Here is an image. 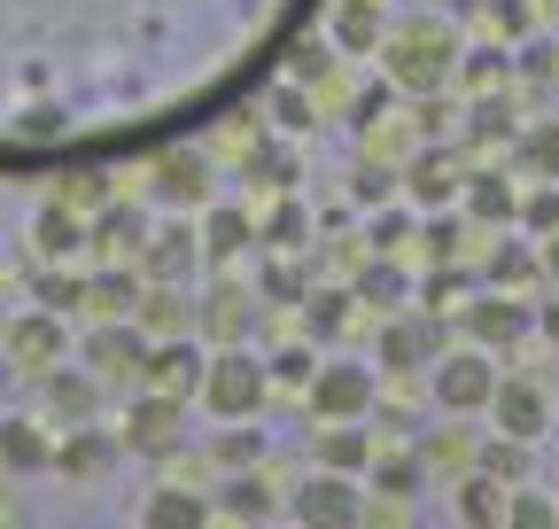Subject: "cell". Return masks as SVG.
I'll use <instances>...</instances> for the list:
<instances>
[{"label": "cell", "mask_w": 559, "mask_h": 529, "mask_svg": "<svg viewBox=\"0 0 559 529\" xmlns=\"http://www.w3.org/2000/svg\"><path fill=\"white\" fill-rule=\"evenodd\" d=\"M140 289H148V281H140L132 264L86 273V311H94V319H132V311H140Z\"/></svg>", "instance_id": "obj_33"}, {"label": "cell", "mask_w": 559, "mask_h": 529, "mask_svg": "<svg viewBox=\"0 0 559 529\" xmlns=\"http://www.w3.org/2000/svg\"><path fill=\"white\" fill-rule=\"evenodd\" d=\"M202 264H234V257H249V249H264L257 242V211H241V203H226V195H210L202 203Z\"/></svg>", "instance_id": "obj_20"}, {"label": "cell", "mask_w": 559, "mask_h": 529, "mask_svg": "<svg viewBox=\"0 0 559 529\" xmlns=\"http://www.w3.org/2000/svg\"><path fill=\"white\" fill-rule=\"evenodd\" d=\"M349 289H358V304H381V311H396V304H412V296H419V281L404 273V264H396L389 249H381V257H373Z\"/></svg>", "instance_id": "obj_35"}, {"label": "cell", "mask_w": 559, "mask_h": 529, "mask_svg": "<svg viewBox=\"0 0 559 529\" xmlns=\"http://www.w3.org/2000/svg\"><path fill=\"white\" fill-rule=\"evenodd\" d=\"M9 381H16V366H9V351H0V397H9Z\"/></svg>", "instance_id": "obj_57"}, {"label": "cell", "mask_w": 559, "mask_h": 529, "mask_svg": "<svg viewBox=\"0 0 559 529\" xmlns=\"http://www.w3.org/2000/svg\"><path fill=\"white\" fill-rule=\"evenodd\" d=\"M551 397H559V381H551Z\"/></svg>", "instance_id": "obj_59"}, {"label": "cell", "mask_w": 559, "mask_h": 529, "mask_svg": "<svg viewBox=\"0 0 559 529\" xmlns=\"http://www.w3.org/2000/svg\"><path fill=\"white\" fill-rule=\"evenodd\" d=\"M536 336L559 351V296H544V304H536Z\"/></svg>", "instance_id": "obj_55"}, {"label": "cell", "mask_w": 559, "mask_h": 529, "mask_svg": "<svg viewBox=\"0 0 559 529\" xmlns=\"http://www.w3.org/2000/svg\"><path fill=\"white\" fill-rule=\"evenodd\" d=\"M428 397L466 421V413H489V397H498V351H481V343H443V358L428 366Z\"/></svg>", "instance_id": "obj_5"}, {"label": "cell", "mask_w": 559, "mask_h": 529, "mask_svg": "<svg viewBox=\"0 0 559 529\" xmlns=\"http://www.w3.org/2000/svg\"><path fill=\"white\" fill-rule=\"evenodd\" d=\"M32 296L47 311H86V273H70V257H47L39 273H32Z\"/></svg>", "instance_id": "obj_39"}, {"label": "cell", "mask_w": 559, "mask_h": 529, "mask_svg": "<svg viewBox=\"0 0 559 529\" xmlns=\"http://www.w3.org/2000/svg\"><path fill=\"white\" fill-rule=\"evenodd\" d=\"M117 459H124V444L102 436L94 421H79V428H62V436H55V475H70V483H102Z\"/></svg>", "instance_id": "obj_21"}, {"label": "cell", "mask_w": 559, "mask_h": 529, "mask_svg": "<svg viewBox=\"0 0 559 529\" xmlns=\"http://www.w3.org/2000/svg\"><path fill=\"white\" fill-rule=\"evenodd\" d=\"M0 475H16V483L55 475V428H47V413H0Z\"/></svg>", "instance_id": "obj_18"}, {"label": "cell", "mask_w": 559, "mask_h": 529, "mask_svg": "<svg viewBox=\"0 0 559 529\" xmlns=\"http://www.w3.org/2000/svg\"><path fill=\"white\" fill-rule=\"evenodd\" d=\"M86 234H94V219L70 203V195H55V203L32 219V249H39V257H79V249H86Z\"/></svg>", "instance_id": "obj_27"}, {"label": "cell", "mask_w": 559, "mask_h": 529, "mask_svg": "<svg viewBox=\"0 0 559 529\" xmlns=\"http://www.w3.org/2000/svg\"><path fill=\"white\" fill-rule=\"evenodd\" d=\"M396 187H404V172H396V164H381V156H366L358 172H349V203H366V211H381V203H389Z\"/></svg>", "instance_id": "obj_46"}, {"label": "cell", "mask_w": 559, "mask_h": 529, "mask_svg": "<svg viewBox=\"0 0 559 529\" xmlns=\"http://www.w3.org/2000/svg\"><path fill=\"white\" fill-rule=\"evenodd\" d=\"M428 491V459L412 451H373V468H366V498H419Z\"/></svg>", "instance_id": "obj_29"}, {"label": "cell", "mask_w": 559, "mask_h": 529, "mask_svg": "<svg viewBox=\"0 0 559 529\" xmlns=\"http://www.w3.org/2000/svg\"><path fill=\"white\" fill-rule=\"evenodd\" d=\"M513 179H559V117H536L513 132Z\"/></svg>", "instance_id": "obj_30"}, {"label": "cell", "mask_w": 559, "mask_h": 529, "mask_svg": "<svg viewBox=\"0 0 559 529\" xmlns=\"http://www.w3.org/2000/svg\"><path fill=\"white\" fill-rule=\"evenodd\" d=\"M551 413H559L551 381H536V374H498V397H489V421H498V436L544 444V436H551Z\"/></svg>", "instance_id": "obj_12"}, {"label": "cell", "mask_w": 559, "mask_h": 529, "mask_svg": "<svg viewBox=\"0 0 559 529\" xmlns=\"http://www.w3.org/2000/svg\"><path fill=\"white\" fill-rule=\"evenodd\" d=\"M148 327H140V319H94V336L79 343V358L102 374V381H132L140 366H148Z\"/></svg>", "instance_id": "obj_14"}, {"label": "cell", "mask_w": 559, "mask_h": 529, "mask_svg": "<svg viewBox=\"0 0 559 529\" xmlns=\"http://www.w3.org/2000/svg\"><path fill=\"white\" fill-rule=\"evenodd\" d=\"M481 273H489V289H528V281H544V257H536L521 234H506L498 249H489Z\"/></svg>", "instance_id": "obj_38"}, {"label": "cell", "mask_w": 559, "mask_h": 529, "mask_svg": "<svg viewBox=\"0 0 559 529\" xmlns=\"http://www.w3.org/2000/svg\"><path fill=\"white\" fill-rule=\"evenodd\" d=\"M102 389H109V381H102L86 358H79V366L62 358V366H47V374H39V405H47V421L79 428V421H94V413H102Z\"/></svg>", "instance_id": "obj_17"}, {"label": "cell", "mask_w": 559, "mask_h": 529, "mask_svg": "<svg viewBox=\"0 0 559 529\" xmlns=\"http://www.w3.org/2000/svg\"><path fill=\"white\" fill-rule=\"evenodd\" d=\"M257 242H264V249H280V257H296V249L311 242V203H304L296 187H280V203L257 219Z\"/></svg>", "instance_id": "obj_31"}, {"label": "cell", "mask_w": 559, "mask_h": 529, "mask_svg": "<svg viewBox=\"0 0 559 529\" xmlns=\"http://www.w3.org/2000/svg\"><path fill=\"white\" fill-rule=\"evenodd\" d=\"M419 459H428V475H436V468H459V475L474 468V451H466V436H459V428L428 436V444H419Z\"/></svg>", "instance_id": "obj_49"}, {"label": "cell", "mask_w": 559, "mask_h": 529, "mask_svg": "<svg viewBox=\"0 0 559 529\" xmlns=\"http://www.w3.org/2000/svg\"><path fill=\"white\" fill-rule=\"evenodd\" d=\"M264 374H272V389H296V397H304V389H311V374H319V343H311V336H296L288 351H272V358H264Z\"/></svg>", "instance_id": "obj_43"}, {"label": "cell", "mask_w": 559, "mask_h": 529, "mask_svg": "<svg viewBox=\"0 0 559 529\" xmlns=\"http://www.w3.org/2000/svg\"><path fill=\"white\" fill-rule=\"evenodd\" d=\"M536 257H544V281H559V234H544V242H536Z\"/></svg>", "instance_id": "obj_56"}, {"label": "cell", "mask_w": 559, "mask_h": 529, "mask_svg": "<svg viewBox=\"0 0 559 529\" xmlns=\"http://www.w3.org/2000/svg\"><path fill=\"white\" fill-rule=\"evenodd\" d=\"M249 319H257V296L234 289V281H218V289L194 304V327H202L210 351H218V343H249Z\"/></svg>", "instance_id": "obj_23"}, {"label": "cell", "mask_w": 559, "mask_h": 529, "mask_svg": "<svg viewBox=\"0 0 559 529\" xmlns=\"http://www.w3.org/2000/svg\"><path fill=\"white\" fill-rule=\"evenodd\" d=\"M506 62H513V47H506V39H489V47H459V71H451V79H466L474 94H489V86H506Z\"/></svg>", "instance_id": "obj_42"}, {"label": "cell", "mask_w": 559, "mask_h": 529, "mask_svg": "<svg viewBox=\"0 0 559 529\" xmlns=\"http://www.w3.org/2000/svg\"><path fill=\"white\" fill-rule=\"evenodd\" d=\"M304 405H311V421H373V405H381V366H366V358H319Z\"/></svg>", "instance_id": "obj_7"}, {"label": "cell", "mask_w": 559, "mask_h": 529, "mask_svg": "<svg viewBox=\"0 0 559 529\" xmlns=\"http://www.w3.org/2000/svg\"><path fill=\"white\" fill-rule=\"evenodd\" d=\"M288 521H304V529H358V521H373V506H366V475L311 468V475L288 491Z\"/></svg>", "instance_id": "obj_6"}, {"label": "cell", "mask_w": 559, "mask_h": 529, "mask_svg": "<svg viewBox=\"0 0 559 529\" xmlns=\"http://www.w3.org/2000/svg\"><path fill=\"white\" fill-rule=\"evenodd\" d=\"M140 242H148V219H140L132 203H109L94 219V234H86V249H102V257H140Z\"/></svg>", "instance_id": "obj_36"}, {"label": "cell", "mask_w": 559, "mask_h": 529, "mask_svg": "<svg viewBox=\"0 0 559 529\" xmlns=\"http://www.w3.org/2000/svg\"><path fill=\"white\" fill-rule=\"evenodd\" d=\"M373 451H381V436H373L366 421H319V436H311V468L366 475V468H373Z\"/></svg>", "instance_id": "obj_22"}, {"label": "cell", "mask_w": 559, "mask_h": 529, "mask_svg": "<svg viewBox=\"0 0 559 529\" xmlns=\"http://www.w3.org/2000/svg\"><path fill=\"white\" fill-rule=\"evenodd\" d=\"M443 358V311H428V304H396V311H381V336H373V366H381V381L389 374H428Z\"/></svg>", "instance_id": "obj_4"}, {"label": "cell", "mask_w": 559, "mask_h": 529, "mask_svg": "<svg viewBox=\"0 0 559 529\" xmlns=\"http://www.w3.org/2000/svg\"><path fill=\"white\" fill-rule=\"evenodd\" d=\"M117 444L132 459H179L187 451V397H164V389H140L124 421H117Z\"/></svg>", "instance_id": "obj_8"}, {"label": "cell", "mask_w": 559, "mask_h": 529, "mask_svg": "<svg viewBox=\"0 0 559 529\" xmlns=\"http://www.w3.org/2000/svg\"><path fill=\"white\" fill-rule=\"evenodd\" d=\"M521 234H559V179H528V195H521V219H513Z\"/></svg>", "instance_id": "obj_45"}, {"label": "cell", "mask_w": 559, "mask_h": 529, "mask_svg": "<svg viewBox=\"0 0 559 529\" xmlns=\"http://www.w3.org/2000/svg\"><path fill=\"white\" fill-rule=\"evenodd\" d=\"M140 521H148V529H210V521H218V498H202L187 483H164V491L140 498Z\"/></svg>", "instance_id": "obj_26"}, {"label": "cell", "mask_w": 559, "mask_h": 529, "mask_svg": "<svg viewBox=\"0 0 559 529\" xmlns=\"http://www.w3.org/2000/svg\"><path fill=\"white\" fill-rule=\"evenodd\" d=\"M389 102H396V86H389V79H381V86H366L358 102H349V125H358V132H366V125H381V117H389Z\"/></svg>", "instance_id": "obj_50"}, {"label": "cell", "mask_w": 559, "mask_h": 529, "mask_svg": "<svg viewBox=\"0 0 559 529\" xmlns=\"http://www.w3.org/2000/svg\"><path fill=\"white\" fill-rule=\"evenodd\" d=\"M148 179H156L164 211H202L210 195H218V164H210L194 141H156L148 149Z\"/></svg>", "instance_id": "obj_9"}, {"label": "cell", "mask_w": 559, "mask_h": 529, "mask_svg": "<svg viewBox=\"0 0 559 529\" xmlns=\"http://www.w3.org/2000/svg\"><path fill=\"white\" fill-rule=\"evenodd\" d=\"M210 459H218L226 475H234V468H264V428H257V421H218Z\"/></svg>", "instance_id": "obj_40"}, {"label": "cell", "mask_w": 559, "mask_h": 529, "mask_svg": "<svg viewBox=\"0 0 559 529\" xmlns=\"http://www.w3.org/2000/svg\"><path fill=\"white\" fill-rule=\"evenodd\" d=\"M404 234H412V219H404V211H381V219H373V249H389V257H396V242H404Z\"/></svg>", "instance_id": "obj_54"}, {"label": "cell", "mask_w": 559, "mask_h": 529, "mask_svg": "<svg viewBox=\"0 0 559 529\" xmlns=\"http://www.w3.org/2000/svg\"><path fill=\"white\" fill-rule=\"evenodd\" d=\"M489 32H498L506 47H521L536 32V9H528V0H489Z\"/></svg>", "instance_id": "obj_48"}, {"label": "cell", "mask_w": 559, "mask_h": 529, "mask_svg": "<svg viewBox=\"0 0 559 529\" xmlns=\"http://www.w3.org/2000/svg\"><path fill=\"white\" fill-rule=\"evenodd\" d=\"M296 172H304V164H296V149H288V132H280V141H257V149H249V179H264L272 195H280V187H296Z\"/></svg>", "instance_id": "obj_44"}, {"label": "cell", "mask_w": 559, "mask_h": 529, "mask_svg": "<svg viewBox=\"0 0 559 529\" xmlns=\"http://www.w3.org/2000/svg\"><path fill=\"white\" fill-rule=\"evenodd\" d=\"M202 366H210V343H194V327H187V336H156L148 366H140V389H164V397H187V405H194Z\"/></svg>", "instance_id": "obj_15"}, {"label": "cell", "mask_w": 559, "mask_h": 529, "mask_svg": "<svg viewBox=\"0 0 559 529\" xmlns=\"http://www.w3.org/2000/svg\"><path fill=\"white\" fill-rule=\"evenodd\" d=\"M194 264H202V226L194 211H171L164 226H148V242H140V281H194Z\"/></svg>", "instance_id": "obj_13"}, {"label": "cell", "mask_w": 559, "mask_h": 529, "mask_svg": "<svg viewBox=\"0 0 559 529\" xmlns=\"http://www.w3.org/2000/svg\"><path fill=\"white\" fill-rule=\"evenodd\" d=\"M459 327H466V343H481V351H513V343L536 336V304L521 289H474L459 304Z\"/></svg>", "instance_id": "obj_10"}, {"label": "cell", "mask_w": 559, "mask_h": 529, "mask_svg": "<svg viewBox=\"0 0 559 529\" xmlns=\"http://www.w3.org/2000/svg\"><path fill=\"white\" fill-rule=\"evenodd\" d=\"M459 187H466L459 156L436 149V141H419V156L404 164V203H412V211H451V203H459Z\"/></svg>", "instance_id": "obj_19"}, {"label": "cell", "mask_w": 559, "mask_h": 529, "mask_svg": "<svg viewBox=\"0 0 559 529\" xmlns=\"http://www.w3.org/2000/svg\"><path fill=\"white\" fill-rule=\"evenodd\" d=\"M0 351H9V366L24 374V381H39L47 366H62L70 358V311H9V336H0Z\"/></svg>", "instance_id": "obj_11"}, {"label": "cell", "mask_w": 559, "mask_h": 529, "mask_svg": "<svg viewBox=\"0 0 559 529\" xmlns=\"http://www.w3.org/2000/svg\"><path fill=\"white\" fill-rule=\"evenodd\" d=\"M451 71H459V32L443 24V16H404V24H389V39H381V79L396 86V94H443L451 86Z\"/></svg>", "instance_id": "obj_2"}, {"label": "cell", "mask_w": 559, "mask_h": 529, "mask_svg": "<svg viewBox=\"0 0 559 529\" xmlns=\"http://www.w3.org/2000/svg\"><path fill=\"white\" fill-rule=\"evenodd\" d=\"M311 0H0V172L148 156L241 102Z\"/></svg>", "instance_id": "obj_1"}, {"label": "cell", "mask_w": 559, "mask_h": 529, "mask_svg": "<svg viewBox=\"0 0 559 529\" xmlns=\"http://www.w3.org/2000/svg\"><path fill=\"white\" fill-rule=\"evenodd\" d=\"M132 319L148 327V336H187V327H194V304H187L179 281H148V289H140V311H132Z\"/></svg>", "instance_id": "obj_34"}, {"label": "cell", "mask_w": 559, "mask_h": 529, "mask_svg": "<svg viewBox=\"0 0 559 529\" xmlns=\"http://www.w3.org/2000/svg\"><path fill=\"white\" fill-rule=\"evenodd\" d=\"M466 132H474V141H489V149H498V141H513V102H506V86H489V94H474V109H466Z\"/></svg>", "instance_id": "obj_41"}, {"label": "cell", "mask_w": 559, "mask_h": 529, "mask_svg": "<svg viewBox=\"0 0 559 529\" xmlns=\"http://www.w3.org/2000/svg\"><path fill=\"white\" fill-rule=\"evenodd\" d=\"M264 397H272V374H264V358H257L249 343H218V351H210L202 389H194V405H202L210 421H257Z\"/></svg>", "instance_id": "obj_3"}, {"label": "cell", "mask_w": 559, "mask_h": 529, "mask_svg": "<svg viewBox=\"0 0 559 529\" xmlns=\"http://www.w3.org/2000/svg\"><path fill=\"white\" fill-rule=\"evenodd\" d=\"M0 336H9V304H0Z\"/></svg>", "instance_id": "obj_58"}, {"label": "cell", "mask_w": 559, "mask_h": 529, "mask_svg": "<svg viewBox=\"0 0 559 529\" xmlns=\"http://www.w3.org/2000/svg\"><path fill=\"white\" fill-rule=\"evenodd\" d=\"M506 491H513V483H498L489 468H466L459 491H451V514L474 521V529H506Z\"/></svg>", "instance_id": "obj_28"}, {"label": "cell", "mask_w": 559, "mask_h": 529, "mask_svg": "<svg viewBox=\"0 0 559 529\" xmlns=\"http://www.w3.org/2000/svg\"><path fill=\"white\" fill-rule=\"evenodd\" d=\"M506 529H559V498L513 483V491H506Z\"/></svg>", "instance_id": "obj_47"}, {"label": "cell", "mask_w": 559, "mask_h": 529, "mask_svg": "<svg viewBox=\"0 0 559 529\" xmlns=\"http://www.w3.org/2000/svg\"><path fill=\"white\" fill-rule=\"evenodd\" d=\"M264 296H272V304H304V273H296V264H272V273H264Z\"/></svg>", "instance_id": "obj_53"}, {"label": "cell", "mask_w": 559, "mask_h": 529, "mask_svg": "<svg viewBox=\"0 0 559 529\" xmlns=\"http://www.w3.org/2000/svg\"><path fill=\"white\" fill-rule=\"evenodd\" d=\"M280 514H288V498L264 483V468H234L218 483V521H280Z\"/></svg>", "instance_id": "obj_24"}, {"label": "cell", "mask_w": 559, "mask_h": 529, "mask_svg": "<svg viewBox=\"0 0 559 529\" xmlns=\"http://www.w3.org/2000/svg\"><path fill=\"white\" fill-rule=\"evenodd\" d=\"M389 0H326V47L342 55V62H366V55H381V39H389Z\"/></svg>", "instance_id": "obj_16"}, {"label": "cell", "mask_w": 559, "mask_h": 529, "mask_svg": "<svg viewBox=\"0 0 559 529\" xmlns=\"http://www.w3.org/2000/svg\"><path fill=\"white\" fill-rule=\"evenodd\" d=\"M521 71L528 79H551L559 71V39H521Z\"/></svg>", "instance_id": "obj_52"}, {"label": "cell", "mask_w": 559, "mask_h": 529, "mask_svg": "<svg viewBox=\"0 0 559 529\" xmlns=\"http://www.w3.org/2000/svg\"><path fill=\"white\" fill-rule=\"evenodd\" d=\"M466 296V273H451V264H443V273H428V289H419V304H428V311H443V304H459Z\"/></svg>", "instance_id": "obj_51"}, {"label": "cell", "mask_w": 559, "mask_h": 529, "mask_svg": "<svg viewBox=\"0 0 559 529\" xmlns=\"http://www.w3.org/2000/svg\"><path fill=\"white\" fill-rule=\"evenodd\" d=\"M459 211H466L474 226H513V219H521V187H513V172H466Z\"/></svg>", "instance_id": "obj_25"}, {"label": "cell", "mask_w": 559, "mask_h": 529, "mask_svg": "<svg viewBox=\"0 0 559 529\" xmlns=\"http://www.w3.org/2000/svg\"><path fill=\"white\" fill-rule=\"evenodd\" d=\"M304 336L311 343H342L349 336V311H358V289H304Z\"/></svg>", "instance_id": "obj_32"}, {"label": "cell", "mask_w": 559, "mask_h": 529, "mask_svg": "<svg viewBox=\"0 0 559 529\" xmlns=\"http://www.w3.org/2000/svg\"><path fill=\"white\" fill-rule=\"evenodd\" d=\"M264 109H272V132H311L319 125V94L304 86V79H280V86H264Z\"/></svg>", "instance_id": "obj_37"}]
</instances>
